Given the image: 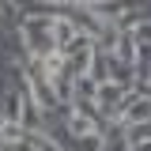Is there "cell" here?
<instances>
[{
    "instance_id": "cell-1",
    "label": "cell",
    "mask_w": 151,
    "mask_h": 151,
    "mask_svg": "<svg viewBox=\"0 0 151 151\" xmlns=\"http://www.w3.org/2000/svg\"><path fill=\"white\" fill-rule=\"evenodd\" d=\"M53 19L57 15H27L23 23H19V30H23V42L30 45V53H34V60H45L49 53H57L53 45Z\"/></svg>"
},
{
    "instance_id": "cell-2",
    "label": "cell",
    "mask_w": 151,
    "mask_h": 151,
    "mask_svg": "<svg viewBox=\"0 0 151 151\" xmlns=\"http://www.w3.org/2000/svg\"><path fill=\"white\" fill-rule=\"evenodd\" d=\"M68 132L79 136V140L98 136V121H94V117H83V113H72V117H68Z\"/></svg>"
},
{
    "instance_id": "cell-3",
    "label": "cell",
    "mask_w": 151,
    "mask_h": 151,
    "mask_svg": "<svg viewBox=\"0 0 151 151\" xmlns=\"http://www.w3.org/2000/svg\"><path fill=\"white\" fill-rule=\"evenodd\" d=\"M49 34H53V45H57V49H64V45L76 38V27L68 23V19H53V30H49Z\"/></svg>"
},
{
    "instance_id": "cell-4",
    "label": "cell",
    "mask_w": 151,
    "mask_h": 151,
    "mask_svg": "<svg viewBox=\"0 0 151 151\" xmlns=\"http://www.w3.org/2000/svg\"><path fill=\"white\" fill-rule=\"evenodd\" d=\"M132 42L136 45H151V23H136L132 27Z\"/></svg>"
},
{
    "instance_id": "cell-5",
    "label": "cell",
    "mask_w": 151,
    "mask_h": 151,
    "mask_svg": "<svg viewBox=\"0 0 151 151\" xmlns=\"http://www.w3.org/2000/svg\"><path fill=\"white\" fill-rule=\"evenodd\" d=\"M129 151H151V140H132Z\"/></svg>"
},
{
    "instance_id": "cell-6",
    "label": "cell",
    "mask_w": 151,
    "mask_h": 151,
    "mask_svg": "<svg viewBox=\"0 0 151 151\" xmlns=\"http://www.w3.org/2000/svg\"><path fill=\"white\" fill-rule=\"evenodd\" d=\"M12 12V0H0V15H8Z\"/></svg>"
},
{
    "instance_id": "cell-7",
    "label": "cell",
    "mask_w": 151,
    "mask_h": 151,
    "mask_svg": "<svg viewBox=\"0 0 151 151\" xmlns=\"http://www.w3.org/2000/svg\"><path fill=\"white\" fill-rule=\"evenodd\" d=\"M0 151H4V147H0Z\"/></svg>"
}]
</instances>
